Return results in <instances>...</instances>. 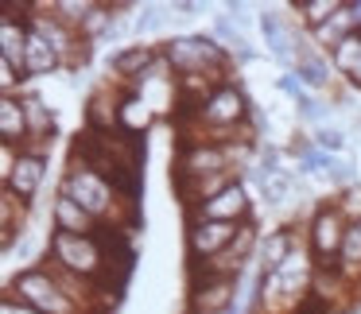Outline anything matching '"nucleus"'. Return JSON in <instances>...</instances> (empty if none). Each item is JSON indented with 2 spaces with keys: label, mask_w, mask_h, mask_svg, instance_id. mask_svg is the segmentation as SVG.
Listing matches in <instances>:
<instances>
[{
  "label": "nucleus",
  "mask_w": 361,
  "mask_h": 314,
  "mask_svg": "<svg viewBox=\"0 0 361 314\" xmlns=\"http://www.w3.org/2000/svg\"><path fill=\"white\" fill-rule=\"evenodd\" d=\"M27 24H32L35 32H39L43 39H47L51 47L59 51V58H63L66 70H78V66L90 63V43L82 39L78 27L66 24V20L59 16L51 4H35V12H32V20H27Z\"/></svg>",
  "instance_id": "nucleus-6"
},
{
  "label": "nucleus",
  "mask_w": 361,
  "mask_h": 314,
  "mask_svg": "<svg viewBox=\"0 0 361 314\" xmlns=\"http://www.w3.org/2000/svg\"><path fill=\"white\" fill-rule=\"evenodd\" d=\"M0 63L27 78V20H0Z\"/></svg>",
  "instance_id": "nucleus-17"
},
{
  "label": "nucleus",
  "mask_w": 361,
  "mask_h": 314,
  "mask_svg": "<svg viewBox=\"0 0 361 314\" xmlns=\"http://www.w3.org/2000/svg\"><path fill=\"white\" fill-rule=\"evenodd\" d=\"M187 218H206V221H226V225H249L252 218V202H249V190H245V182H229L226 190H221L218 198H210V202L195 206V210L187 213Z\"/></svg>",
  "instance_id": "nucleus-10"
},
{
  "label": "nucleus",
  "mask_w": 361,
  "mask_h": 314,
  "mask_svg": "<svg viewBox=\"0 0 361 314\" xmlns=\"http://www.w3.org/2000/svg\"><path fill=\"white\" fill-rule=\"evenodd\" d=\"M86 128L90 132H121V89L102 86L86 97Z\"/></svg>",
  "instance_id": "nucleus-12"
},
{
  "label": "nucleus",
  "mask_w": 361,
  "mask_h": 314,
  "mask_svg": "<svg viewBox=\"0 0 361 314\" xmlns=\"http://www.w3.org/2000/svg\"><path fill=\"white\" fill-rule=\"evenodd\" d=\"M260 194L268 206H283L291 194V175H260Z\"/></svg>",
  "instance_id": "nucleus-24"
},
{
  "label": "nucleus",
  "mask_w": 361,
  "mask_h": 314,
  "mask_svg": "<svg viewBox=\"0 0 361 314\" xmlns=\"http://www.w3.org/2000/svg\"><path fill=\"white\" fill-rule=\"evenodd\" d=\"M97 229H102V225H97V221L90 218V213L82 210L71 194H63V190H59L55 202H51V233H74V237H82V233H97Z\"/></svg>",
  "instance_id": "nucleus-16"
},
{
  "label": "nucleus",
  "mask_w": 361,
  "mask_h": 314,
  "mask_svg": "<svg viewBox=\"0 0 361 314\" xmlns=\"http://www.w3.org/2000/svg\"><path fill=\"white\" fill-rule=\"evenodd\" d=\"M241 280L221 275H187V310L190 314H233Z\"/></svg>",
  "instance_id": "nucleus-8"
},
{
  "label": "nucleus",
  "mask_w": 361,
  "mask_h": 314,
  "mask_svg": "<svg viewBox=\"0 0 361 314\" xmlns=\"http://www.w3.org/2000/svg\"><path fill=\"white\" fill-rule=\"evenodd\" d=\"M291 314H338V306H334V303H326V299H319V295L311 291V295H307Z\"/></svg>",
  "instance_id": "nucleus-28"
},
{
  "label": "nucleus",
  "mask_w": 361,
  "mask_h": 314,
  "mask_svg": "<svg viewBox=\"0 0 361 314\" xmlns=\"http://www.w3.org/2000/svg\"><path fill=\"white\" fill-rule=\"evenodd\" d=\"M47 163H51V156H39V151H24V148H20L12 171L4 175V190H8L16 202L32 206L35 194L43 190V179H47Z\"/></svg>",
  "instance_id": "nucleus-9"
},
{
  "label": "nucleus",
  "mask_w": 361,
  "mask_h": 314,
  "mask_svg": "<svg viewBox=\"0 0 361 314\" xmlns=\"http://www.w3.org/2000/svg\"><path fill=\"white\" fill-rule=\"evenodd\" d=\"M159 58V47H148V43H136V47H121L117 55H109V74H117L125 86H133L144 70Z\"/></svg>",
  "instance_id": "nucleus-19"
},
{
  "label": "nucleus",
  "mask_w": 361,
  "mask_h": 314,
  "mask_svg": "<svg viewBox=\"0 0 361 314\" xmlns=\"http://www.w3.org/2000/svg\"><path fill=\"white\" fill-rule=\"evenodd\" d=\"M291 74L299 78V86H303V89H326L334 66H330V58L322 55L319 47L295 39V70H291Z\"/></svg>",
  "instance_id": "nucleus-13"
},
{
  "label": "nucleus",
  "mask_w": 361,
  "mask_h": 314,
  "mask_svg": "<svg viewBox=\"0 0 361 314\" xmlns=\"http://www.w3.org/2000/svg\"><path fill=\"white\" fill-rule=\"evenodd\" d=\"M55 70H66L59 51L27 24V78H43V74H55Z\"/></svg>",
  "instance_id": "nucleus-21"
},
{
  "label": "nucleus",
  "mask_w": 361,
  "mask_h": 314,
  "mask_svg": "<svg viewBox=\"0 0 361 314\" xmlns=\"http://www.w3.org/2000/svg\"><path fill=\"white\" fill-rule=\"evenodd\" d=\"M167 12H175V4H148V8L136 16V35H152V32H159V27L167 24Z\"/></svg>",
  "instance_id": "nucleus-25"
},
{
  "label": "nucleus",
  "mask_w": 361,
  "mask_h": 314,
  "mask_svg": "<svg viewBox=\"0 0 361 314\" xmlns=\"http://www.w3.org/2000/svg\"><path fill=\"white\" fill-rule=\"evenodd\" d=\"M330 66H334V74H342L353 89H361V32L350 35V39H342L330 51Z\"/></svg>",
  "instance_id": "nucleus-22"
},
{
  "label": "nucleus",
  "mask_w": 361,
  "mask_h": 314,
  "mask_svg": "<svg viewBox=\"0 0 361 314\" xmlns=\"http://www.w3.org/2000/svg\"><path fill=\"white\" fill-rule=\"evenodd\" d=\"M63 194H71L74 202L82 206V210L90 213V218L97 221V225H109V229H133V221H136V206L133 202H125L121 198V190L113 187L109 179H105L102 171H94V167H86V163H74L71 159V167H66V175H63Z\"/></svg>",
  "instance_id": "nucleus-1"
},
{
  "label": "nucleus",
  "mask_w": 361,
  "mask_h": 314,
  "mask_svg": "<svg viewBox=\"0 0 361 314\" xmlns=\"http://www.w3.org/2000/svg\"><path fill=\"white\" fill-rule=\"evenodd\" d=\"M357 287H361V283H357Z\"/></svg>",
  "instance_id": "nucleus-30"
},
{
  "label": "nucleus",
  "mask_w": 361,
  "mask_h": 314,
  "mask_svg": "<svg viewBox=\"0 0 361 314\" xmlns=\"http://www.w3.org/2000/svg\"><path fill=\"white\" fill-rule=\"evenodd\" d=\"M0 314H39V310H32L27 303H20V299L4 295V303H0Z\"/></svg>",
  "instance_id": "nucleus-29"
},
{
  "label": "nucleus",
  "mask_w": 361,
  "mask_h": 314,
  "mask_svg": "<svg viewBox=\"0 0 361 314\" xmlns=\"http://www.w3.org/2000/svg\"><path fill=\"white\" fill-rule=\"evenodd\" d=\"M241 225H226V221H206V218H187V268H202L218 260L229 244L237 241Z\"/></svg>",
  "instance_id": "nucleus-7"
},
{
  "label": "nucleus",
  "mask_w": 361,
  "mask_h": 314,
  "mask_svg": "<svg viewBox=\"0 0 361 314\" xmlns=\"http://www.w3.org/2000/svg\"><path fill=\"white\" fill-rule=\"evenodd\" d=\"M249 144H221V140H202V136H179L175 144V159H171V182L195 179H210V175H233L237 163L245 159Z\"/></svg>",
  "instance_id": "nucleus-3"
},
{
  "label": "nucleus",
  "mask_w": 361,
  "mask_h": 314,
  "mask_svg": "<svg viewBox=\"0 0 361 314\" xmlns=\"http://www.w3.org/2000/svg\"><path fill=\"white\" fill-rule=\"evenodd\" d=\"M0 144L4 148H24L27 144L24 97H0Z\"/></svg>",
  "instance_id": "nucleus-20"
},
{
  "label": "nucleus",
  "mask_w": 361,
  "mask_h": 314,
  "mask_svg": "<svg viewBox=\"0 0 361 314\" xmlns=\"http://www.w3.org/2000/svg\"><path fill=\"white\" fill-rule=\"evenodd\" d=\"M257 24H260V35H264L272 58H276V63H283L288 70H295V32L283 24V16H276L272 8H264Z\"/></svg>",
  "instance_id": "nucleus-14"
},
{
  "label": "nucleus",
  "mask_w": 361,
  "mask_h": 314,
  "mask_svg": "<svg viewBox=\"0 0 361 314\" xmlns=\"http://www.w3.org/2000/svg\"><path fill=\"white\" fill-rule=\"evenodd\" d=\"M334 206H338V210H342L350 221H361V187H357V182H350V187L338 190Z\"/></svg>",
  "instance_id": "nucleus-27"
},
{
  "label": "nucleus",
  "mask_w": 361,
  "mask_h": 314,
  "mask_svg": "<svg viewBox=\"0 0 361 314\" xmlns=\"http://www.w3.org/2000/svg\"><path fill=\"white\" fill-rule=\"evenodd\" d=\"M345 233H350V218L334 202H322L311 213V221H307V252H311L314 268H338Z\"/></svg>",
  "instance_id": "nucleus-5"
},
{
  "label": "nucleus",
  "mask_w": 361,
  "mask_h": 314,
  "mask_svg": "<svg viewBox=\"0 0 361 314\" xmlns=\"http://www.w3.org/2000/svg\"><path fill=\"white\" fill-rule=\"evenodd\" d=\"M164 58L171 63L175 78H214V82H229V66L233 55L221 47L214 35H175L167 39Z\"/></svg>",
  "instance_id": "nucleus-4"
},
{
  "label": "nucleus",
  "mask_w": 361,
  "mask_h": 314,
  "mask_svg": "<svg viewBox=\"0 0 361 314\" xmlns=\"http://www.w3.org/2000/svg\"><path fill=\"white\" fill-rule=\"evenodd\" d=\"M314 148L326 151V156H342V151H345V136L338 132V128H330V125H319V128H314Z\"/></svg>",
  "instance_id": "nucleus-26"
},
{
  "label": "nucleus",
  "mask_w": 361,
  "mask_h": 314,
  "mask_svg": "<svg viewBox=\"0 0 361 314\" xmlns=\"http://www.w3.org/2000/svg\"><path fill=\"white\" fill-rule=\"evenodd\" d=\"M152 125H156V109H152L136 89L121 86V132L133 136V140H140Z\"/></svg>",
  "instance_id": "nucleus-18"
},
{
  "label": "nucleus",
  "mask_w": 361,
  "mask_h": 314,
  "mask_svg": "<svg viewBox=\"0 0 361 314\" xmlns=\"http://www.w3.org/2000/svg\"><path fill=\"white\" fill-rule=\"evenodd\" d=\"M291 252H295V237H291V225H280V229H272L268 237H260V244H257V272L260 275H272V272H280L283 264L291 260Z\"/></svg>",
  "instance_id": "nucleus-15"
},
{
  "label": "nucleus",
  "mask_w": 361,
  "mask_h": 314,
  "mask_svg": "<svg viewBox=\"0 0 361 314\" xmlns=\"http://www.w3.org/2000/svg\"><path fill=\"white\" fill-rule=\"evenodd\" d=\"M8 295L20 299V303H27L39 314H109V310H97V306L82 303L51 264H32L20 275H12Z\"/></svg>",
  "instance_id": "nucleus-2"
},
{
  "label": "nucleus",
  "mask_w": 361,
  "mask_h": 314,
  "mask_svg": "<svg viewBox=\"0 0 361 314\" xmlns=\"http://www.w3.org/2000/svg\"><path fill=\"white\" fill-rule=\"evenodd\" d=\"M338 8H342V0H295V4H291V12H299V24H303V32L322 27Z\"/></svg>",
  "instance_id": "nucleus-23"
},
{
  "label": "nucleus",
  "mask_w": 361,
  "mask_h": 314,
  "mask_svg": "<svg viewBox=\"0 0 361 314\" xmlns=\"http://www.w3.org/2000/svg\"><path fill=\"white\" fill-rule=\"evenodd\" d=\"M20 97H24V113H27V144H24V151L51 156V144H55V132H59L55 109H51L39 94H32V89H24Z\"/></svg>",
  "instance_id": "nucleus-11"
}]
</instances>
